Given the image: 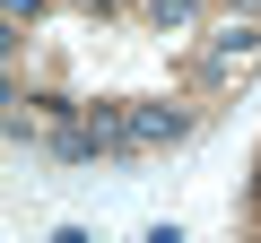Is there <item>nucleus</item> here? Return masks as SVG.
Listing matches in <instances>:
<instances>
[{
	"label": "nucleus",
	"mask_w": 261,
	"mask_h": 243,
	"mask_svg": "<svg viewBox=\"0 0 261 243\" xmlns=\"http://www.w3.org/2000/svg\"><path fill=\"white\" fill-rule=\"evenodd\" d=\"M148 26H192V0H148Z\"/></svg>",
	"instance_id": "obj_3"
},
{
	"label": "nucleus",
	"mask_w": 261,
	"mask_h": 243,
	"mask_svg": "<svg viewBox=\"0 0 261 243\" xmlns=\"http://www.w3.org/2000/svg\"><path fill=\"white\" fill-rule=\"evenodd\" d=\"M252 52H261V35H252V26H226V35L209 44V78H244Z\"/></svg>",
	"instance_id": "obj_1"
},
{
	"label": "nucleus",
	"mask_w": 261,
	"mask_h": 243,
	"mask_svg": "<svg viewBox=\"0 0 261 243\" xmlns=\"http://www.w3.org/2000/svg\"><path fill=\"white\" fill-rule=\"evenodd\" d=\"M130 139H183V113H174V104H148V113H130Z\"/></svg>",
	"instance_id": "obj_2"
}]
</instances>
